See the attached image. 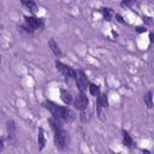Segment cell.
<instances>
[{"instance_id": "6da1fadb", "label": "cell", "mask_w": 154, "mask_h": 154, "mask_svg": "<svg viewBox=\"0 0 154 154\" xmlns=\"http://www.w3.org/2000/svg\"><path fill=\"white\" fill-rule=\"evenodd\" d=\"M42 106L45 108H47L52 116L57 119H59L60 122H72L75 119V112L71 111L70 108L67 107H64V106H60V105H57L55 102L51 101V100H45L42 102Z\"/></svg>"}, {"instance_id": "7a4b0ae2", "label": "cell", "mask_w": 154, "mask_h": 154, "mask_svg": "<svg viewBox=\"0 0 154 154\" xmlns=\"http://www.w3.org/2000/svg\"><path fill=\"white\" fill-rule=\"evenodd\" d=\"M54 144L59 150H65L67 148V132L63 128L54 130Z\"/></svg>"}, {"instance_id": "3957f363", "label": "cell", "mask_w": 154, "mask_h": 154, "mask_svg": "<svg viewBox=\"0 0 154 154\" xmlns=\"http://www.w3.org/2000/svg\"><path fill=\"white\" fill-rule=\"evenodd\" d=\"M24 19H25L24 25H25L26 28H29L31 31L37 30V29H41V28H43V25H45V22H43L42 18H37V17H28V16H25Z\"/></svg>"}, {"instance_id": "277c9868", "label": "cell", "mask_w": 154, "mask_h": 154, "mask_svg": "<svg viewBox=\"0 0 154 154\" xmlns=\"http://www.w3.org/2000/svg\"><path fill=\"white\" fill-rule=\"evenodd\" d=\"M55 66H57V69L65 76V77H67V78H72V79H76V76H77V71L76 70H73L71 66H67V65H65V64H63V63H60V61H55Z\"/></svg>"}, {"instance_id": "5b68a950", "label": "cell", "mask_w": 154, "mask_h": 154, "mask_svg": "<svg viewBox=\"0 0 154 154\" xmlns=\"http://www.w3.org/2000/svg\"><path fill=\"white\" fill-rule=\"evenodd\" d=\"M76 84H77V88L79 89V91H85L87 90L88 84H89V81H88V77L84 73V71H82V70H78L77 71Z\"/></svg>"}, {"instance_id": "8992f818", "label": "cell", "mask_w": 154, "mask_h": 154, "mask_svg": "<svg viewBox=\"0 0 154 154\" xmlns=\"http://www.w3.org/2000/svg\"><path fill=\"white\" fill-rule=\"evenodd\" d=\"M88 105H89L88 96L84 94V91H81V93L77 95L76 100H75V107H76L77 109H79V111H84V109H87Z\"/></svg>"}, {"instance_id": "52a82bcc", "label": "cell", "mask_w": 154, "mask_h": 154, "mask_svg": "<svg viewBox=\"0 0 154 154\" xmlns=\"http://www.w3.org/2000/svg\"><path fill=\"white\" fill-rule=\"evenodd\" d=\"M6 131H7V135H8V140L14 141L16 136H17V126H16V123L13 120H7L6 122Z\"/></svg>"}, {"instance_id": "ba28073f", "label": "cell", "mask_w": 154, "mask_h": 154, "mask_svg": "<svg viewBox=\"0 0 154 154\" xmlns=\"http://www.w3.org/2000/svg\"><path fill=\"white\" fill-rule=\"evenodd\" d=\"M48 46H49V48H51V51L57 55V57H61V49L59 48V46H58V43L55 42V40L53 38V37H51L49 38V41H48Z\"/></svg>"}, {"instance_id": "9c48e42d", "label": "cell", "mask_w": 154, "mask_h": 154, "mask_svg": "<svg viewBox=\"0 0 154 154\" xmlns=\"http://www.w3.org/2000/svg\"><path fill=\"white\" fill-rule=\"evenodd\" d=\"M97 109L100 111L101 108H106L108 106V100L106 94H99L97 95Z\"/></svg>"}, {"instance_id": "30bf717a", "label": "cell", "mask_w": 154, "mask_h": 154, "mask_svg": "<svg viewBox=\"0 0 154 154\" xmlns=\"http://www.w3.org/2000/svg\"><path fill=\"white\" fill-rule=\"evenodd\" d=\"M20 2H22V5L23 6H25L30 12H32V13H35V12H37V5H36V2L34 1V0H20Z\"/></svg>"}, {"instance_id": "8fae6325", "label": "cell", "mask_w": 154, "mask_h": 154, "mask_svg": "<svg viewBox=\"0 0 154 154\" xmlns=\"http://www.w3.org/2000/svg\"><path fill=\"white\" fill-rule=\"evenodd\" d=\"M60 99H61V101H63L65 105H70V103L72 102V96H71V94H70L67 90H65V89H60Z\"/></svg>"}, {"instance_id": "7c38bea8", "label": "cell", "mask_w": 154, "mask_h": 154, "mask_svg": "<svg viewBox=\"0 0 154 154\" xmlns=\"http://www.w3.org/2000/svg\"><path fill=\"white\" fill-rule=\"evenodd\" d=\"M123 143H124V146L125 147H128V148H131L132 146H134V140L131 138V136L129 135V132L128 131H123Z\"/></svg>"}, {"instance_id": "4fadbf2b", "label": "cell", "mask_w": 154, "mask_h": 154, "mask_svg": "<svg viewBox=\"0 0 154 154\" xmlns=\"http://www.w3.org/2000/svg\"><path fill=\"white\" fill-rule=\"evenodd\" d=\"M100 12L102 13V17H103L105 20H112V17H113V14H114V12H113L112 8L105 7V8H101Z\"/></svg>"}, {"instance_id": "5bb4252c", "label": "cell", "mask_w": 154, "mask_h": 154, "mask_svg": "<svg viewBox=\"0 0 154 154\" xmlns=\"http://www.w3.org/2000/svg\"><path fill=\"white\" fill-rule=\"evenodd\" d=\"M37 144H38V149L42 150L45 144H46V140H45V135H43V130L40 129L38 130V135H37Z\"/></svg>"}, {"instance_id": "9a60e30c", "label": "cell", "mask_w": 154, "mask_h": 154, "mask_svg": "<svg viewBox=\"0 0 154 154\" xmlns=\"http://www.w3.org/2000/svg\"><path fill=\"white\" fill-rule=\"evenodd\" d=\"M88 89H89V93L94 96H97L100 94V87L96 85V84H93V83H89L88 84Z\"/></svg>"}, {"instance_id": "2e32d148", "label": "cell", "mask_w": 154, "mask_h": 154, "mask_svg": "<svg viewBox=\"0 0 154 154\" xmlns=\"http://www.w3.org/2000/svg\"><path fill=\"white\" fill-rule=\"evenodd\" d=\"M144 102H146V105H147L148 108H152V107H153V91H152V90H149V91L146 94V96H144Z\"/></svg>"}, {"instance_id": "e0dca14e", "label": "cell", "mask_w": 154, "mask_h": 154, "mask_svg": "<svg viewBox=\"0 0 154 154\" xmlns=\"http://www.w3.org/2000/svg\"><path fill=\"white\" fill-rule=\"evenodd\" d=\"M136 0H122V5L123 6H128V5H130V4H132V2H135Z\"/></svg>"}, {"instance_id": "ac0fdd59", "label": "cell", "mask_w": 154, "mask_h": 154, "mask_svg": "<svg viewBox=\"0 0 154 154\" xmlns=\"http://www.w3.org/2000/svg\"><path fill=\"white\" fill-rule=\"evenodd\" d=\"M4 149V143H2V140L0 138V152Z\"/></svg>"}, {"instance_id": "d6986e66", "label": "cell", "mask_w": 154, "mask_h": 154, "mask_svg": "<svg viewBox=\"0 0 154 154\" xmlns=\"http://www.w3.org/2000/svg\"><path fill=\"white\" fill-rule=\"evenodd\" d=\"M137 31H138V32H142V31H146V29H143V28H137Z\"/></svg>"}, {"instance_id": "ffe728a7", "label": "cell", "mask_w": 154, "mask_h": 154, "mask_svg": "<svg viewBox=\"0 0 154 154\" xmlns=\"http://www.w3.org/2000/svg\"><path fill=\"white\" fill-rule=\"evenodd\" d=\"M0 60H1V55H0Z\"/></svg>"}]
</instances>
